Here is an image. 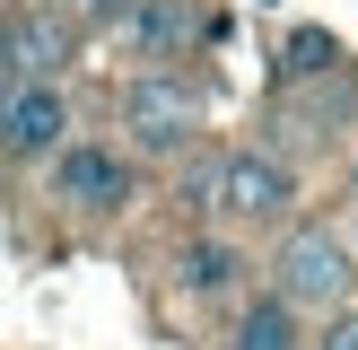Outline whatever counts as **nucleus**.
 <instances>
[{
    "label": "nucleus",
    "instance_id": "nucleus-1",
    "mask_svg": "<svg viewBox=\"0 0 358 350\" xmlns=\"http://www.w3.org/2000/svg\"><path fill=\"white\" fill-rule=\"evenodd\" d=\"M271 298H289L297 315H315V307H350V289H358V262H350V245L332 237V227H297L289 245H280V262H271Z\"/></svg>",
    "mask_w": 358,
    "mask_h": 350
},
{
    "label": "nucleus",
    "instance_id": "nucleus-2",
    "mask_svg": "<svg viewBox=\"0 0 358 350\" xmlns=\"http://www.w3.org/2000/svg\"><path fill=\"white\" fill-rule=\"evenodd\" d=\"M289 202H297V175L280 167L271 149H236V158H219V167H210V210H219V219H236V227L289 219Z\"/></svg>",
    "mask_w": 358,
    "mask_h": 350
},
{
    "label": "nucleus",
    "instance_id": "nucleus-3",
    "mask_svg": "<svg viewBox=\"0 0 358 350\" xmlns=\"http://www.w3.org/2000/svg\"><path fill=\"white\" fill-rule=\"evenodd\" d=\"M122 132H131V149L175 158L192 132H201V97H192L184 79H131L122 88Z\"/></svg>",
    "mask_w": 358,
    "mask_h": 350
},
{
    "label": "nucleus",
    "instance_id": "nucleus-4",
    "mask_svg": "<svg viewBox=\"0 0 358 350\" xmlns=\"http://www.w3.org/2000/svg\"><path fill=\"white\" fill-rule=\"evenodd\" d=\"M52 192L70 210H122L131 202V158H114V140H62L52 149Z\"/></svg>",
    "mask_w": 358,
    "mask_h": 350
},
{
    "label": "nucleus",
    "instance_id": "nucleus-5",
    "mask_svg": "<svg viewBox=\"0 0 358 350\" xmlns=\"http://www.w3.org/2000/svg\"><path fill=\"white\" fill-rule=\"evenodd\" d=\"M70 140V105L52 79H17L9 114H0V158H17V167H35V158H52Z\"/></svg>",
    "mask_w": 358,
    "mask_h": 350
},
{
    "label": "nucleus",
    "instance_id": "nucleus-6",
    "mask_svg": "<svg viewBox=\"0 0 358 350\" xmlns=\"http://www.w3.org/2000/svg\"><path fill=\"white\" fill-rule=\"evenodd\" d=\"M184 35H192V9H184V0H131V9H122V44L149 52V62H166Z\"/></svg>",
    "mask_w": 358,
    "mask_h": 350
},
{
    "label": "nucleus",
    "instance_id": "nucleus-7",
    "mask_svg": "<svg viewBox=\"0 0 358 350\" xmlns=\"http://www.w3.org/2000/svg\"><path fill=\"white\" fill-rule=\"evenodd\" d=\"M236 272H245V262H236V245H227V237H184V245H175V280H184L192 298L236 289Z\"/></svg>",
    "mask_w": 358,
    "mask_h": 350
},
{
    "label": "nucleus",
    "instance_id": "nucleus-8",
    "mask_svg": "<svg viewBox=\"0 0 358 350\" xmlns=\"http://www.w3.org/2000/svg\"><path fill=\"white\" fill-rule=\"evenodd\" d=\"M236 350H297V307L289 298H254L236 315Z\"/></svg>",
    "mask_w": 358,
    "mask_h": 350
},
{
    "label": "nucleus",
    "instance_id": "nucleus-9",
    "mask_svg": "<svg viewBox=\"0 0 358 350\" xmlns=\"http://www.w3.org/2000/svg\"><path fill=\"white\" fill-rule=\"evenodd\" d=\"M289 52H297V62H289V70H332V35H297V44H289Z\"/></svg>",
    "mask_w": 358,
    "mask_h": 350
},
{
    "label": "nucleus",
    "instance_id": "nucleus-10",
    "mask_svg": "<svg viewBox=\"0 0 358 350\" xmlns=\"http://www.w3.org/2000/svg\"><path fill=\"white\" fill-rule=\"evenodd\" d=\"M315 350H358V307H350V315H332V324H324V342H315Z\"/></svg>",
    "mask_w": 358,
    "mask_h": 350
},
{
    "label": "nucleus",
    "instance_id": "nucleus-11",
    "mask_svg": "<svg viewBox=\"0 0 358 350\" xmlns=\"http://www.w3.org/2000/svg\"><path fill=\"white\" fill-rule=\"evenodd\" d=\"M17 79H27V70H17L9 52H0V114H9V97H17Z\"/></svg>",
    "mask_w": 358,
    "mask_h": 350
},
{
    "label": "nucleus",
    "instance_id": "nucleus-12",
    "mask_svg": "<svg viewBox=\"0 0 358 350\" xmlns=\"http://www.w3.org/2000/svg\"><path fill=\"white\" fill-rule=\"evenodd\" d=\"M44 9H79V0H44Z\"/></svg>",
    "mask_w": 358,
    "mask_h": 350
}]
</instances>
